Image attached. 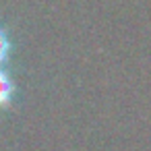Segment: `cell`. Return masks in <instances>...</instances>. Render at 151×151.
Masks as SVG:
<instances>
[{
    "label": "cell",
    "mask_w": 151,
    "mask_h": 151,
    "mask_svg": "<svg viewBox=\"0 0 151 151\" xmlns=\"http://www.w3.org/2000/svg\"><path fill=\"white\" fill-rule=\"evenodd\" d=\"M13 93H15V85H13L11 77L4 70H0V108H4V106L11 104Z\"/></svg>",
    "instance_id": "6da1fadb"
},
{
    "label": "cell",
    "mask_w": 151,
    "mask_h": 151,
    "mask_svg": "<svg viewBox=\"0 0 151 151\" xmlns=\"http://www.w3.org/2000/svg\"><path fill=\"white\" fill-rule=\"evenodd\" d=\"M9 54H11V42L6 37V31L0 27V64L9 58Z\"/></svg>",
    "instance_id": "7a4b0ae2"
}]
</instances>
